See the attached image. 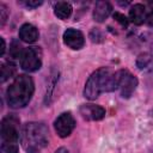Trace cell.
Returning a JSON list of instances; mask_svg holds the SVG:
<instances>
[{
    "label": "cell",
    "instance_id": "cell-1",
    "mask_svg": "<svg viewBox=\"0 0 153 153\" xmlns=\"http://www.w3.org/2000/svg\"><path fill=\"white\" fill-rule=\"evenodd\" d=\"M117 87V72H112L108 67H102L88 76L84 87V97L94 100L100 93L112 92Z\"/></svg>",
    "mask_w": 153,
    "mask_h": 153
},
{
    "label": "cell",
    "instance_id": "cell-2",
    "mask_svg": "<svg viewBox=\"0 0 153 153\" xmlns=\"http://www.w3.org/2000/svg\"><path fill=\"white\" fill-rule=\"evenodd\" d=\"M20 143L26 153H42L49 143L48 127L42 122H27L20 130Z\"/></svg>",
    "mask_w": 153,
    "mask_h": 153
},
{
    "label": "cell",
    "instance_id": "cell-3",
    "mask_svg": "<svg viewBox=\"0 0 153 153\" xmlns=\"http://www.w3.org/2000/svg\"><path fill=\"white\" fill-rule=\"evenodd\" d=\"M35 92V84L31 76L26 74H19L14 78L13 82L6 91L7 104L12 109L25 108Z\"/></svg>",
    "mask_w": 153,
    "mask_h": 153
},
{
    "label": "cell",
    "instance_id": "cell-4",
    "mask_svg": "<svg viewBox=\"0 0 153 153\" xmlns=\"http://www.w3.org/2000/svg\"><path fill=\"white\" fill-rule=\"evenodd\" d=\"M1 143H18L20 137L19 118L14 114H8L1 121Z\"/></svg>",
    "mask_w": 153,
    "mask_h": 153
},
{
    "label": "cell",
    "instance_id": "cell-5",
    "mask_svg": "<svg viewBox=\"0 0 153 153\" xmlns=\"http://www.w3.org/2000/svg\"><path fill=\"white\" fill-rule=\"evenodd\" d=\"M42 61H43L42 49L36 45L25 48L19 60L22 69L29 73L38 71L42 67Z\"/></svg>",
    "mask_w": 153,
    "mask_h": 153
},
{
    "label": "cell",
    "instance_id": "cell-6",
    "mask_svg": "<svg viewBox=\"0 0 153 153\" xmlns=\"http://www.w3.org/2000/svg\"><path fill=\"white\" fill-rule=\"evenodd\" d=\"M139 84L137 78L131 74L128 69L117 71V85L122 98H130Z\"/></svg>",
    "mask_w": 153,
    "mask_h": 153
},
{
    "label": "cell",
    "instance_id": "cell-7",
    "mask_svg": "<svg viewBox=\"0 0 153 153\" xmlns=\"http://www.w3.org/2000/svg\"><path fill=\"white\" fill-rule=\"evenodd\" d=\"M75 126H76L75 118L73 117V115L69 111L68 112H62L54 121V129H55L56 134L62 139L69 136L73 133Z\"/></svg>",
    "mask_w": 153,
    "mask_h": 153
},
{
    "label": "cell",
    "instance_id": "cell-8",
    "mask_svg": "<svg viewBox=\"0 0 153 153\" xmlns=\"http://www.w3.org/2000/svg\"><path fill=\"white\" fill-rule=\"evenodd\" d=\"M63 43L73 49V50H80L81 48H84L85 45V36L80 30L69 27L63 32Z\"/></svg>",
    "mask_w": 153,
    "mask_h": 153
},
{
    "label": "cell",
    "instance_id": "cell-9",
    "mask_svg": "<svg viewBox=\"0 0 153 153\" xmlns=\"http://www.w3.org/2000/svg\"><path fill=\"white\" fill-rule=\"evenodd\" d=\"M79 112L84 120L87 121H100L105 117V109L96 104H81Z\"/></svg>",
    "mask_w": 153,
    "mask_h": 153
},
{
    "label": "cell",
    "instance_id": "cell-10",
    "mask_svg": "<svg viewBox=\"0 0 153 153\" xmlns=\"http://www.w3.org/2000/svg\"><path fill=\"white\" fill-rule=\"evenodd\" d=\"M112 12V6L109 1H97L93 8V19L97 23H103Z\"/></svg>",
    "mask_w": 153,
    "mask_h": 153
},
{
    "label": "cell",
    "instance_id": "cell-11",
    "mask_svg": "<svg viewBox=\"0 0 153 153\" xmlns=\"http://www.w3.org/2000/svg\"><path fill=\"white\" fill-rule=\"evenodd\" d=\"M18 35H19V38H20L23 42H25V43H33V42H36V41L38 39V37H39L38 29H37L35 25L30 24V23L23 24V25L20 26V29H19Z\"/></svg>",
    "mask_w": 153,
    "mask_h": 153
},
{
    "label": "cell",
    "instance_id": "cell-12",
    "mask_svg": "<svg viewBox=\"0 0 153 153\" xmlns=\"http://www.w3.org/2000/svg\"><path fill=\"white\" fill-rule=\"evenodd\" d=\"M147 10L142 4H134L129 10V20L135 25H142L146 22Z\"/></svg>",
    "mask_w": 153,
    "mask_h": 153
},
{
    "label": "cell",
    "instance_id": "cell-13",
    "mask_svg": "<svg viewBox=\"0 0 153 153\" xmlns=\"http://www.w3.org/2000/svg\"><path fill=\"white\" fill-rule=\"evenodd\" d=\"M73 12V7L69 2H66V1H60L57 2L55 6H54V14L61 19V20H65V19H68L71 17Z\"/></svg>",
    "mask_w": 153,
    "mask_h": 153
},
{
    "label": "cell",
    "instance_id": "cell-14",
    "mask_svg": "<svg viewBox=\"0 0 153 153\" xmlns=\"http://www.w3.org/2000/svg\"><path fill=\"white\" fill-rule=\"evenodd\" d=\"M14 73H16V66H14V63L12 61L2 62L1 66H0V81L5 82L10 78H12V75Z\"/></svg>",
    "mask_w": 153,
    "mask_h": 153
},
{
    "label": "cell",
    "instance_id": "cell-15",
    "mask_svg": "<svg viewBox=\"0 0 153 153\" xmlns=\"http://www.w3.org/2000/svg\"><path fill=\"white\" fill-rule=\"evenodd\" d=\"M24 49L25 48H23L18 41L13 39L12 43H11V45H10V57L12 60H20Z\"/></svg>",
    "mask_w": 153,
    "mask_h": 153
},
{
    "label": "cell",
    "instance_id": "cell-16",
    "mask_svg": "<svg viewBox=\"0 0 153 153\" xmlns=\"http://www.w3.org/2000/svg\"><path fill=\"white\" fill-rule=\"evenodd\" d=\"M149 61H151V55L149 54H141L136 60V66L140 69H142L149 63Z\"/></svg>",
    "mask_w": 153,
    "mask_h": 153
},
{
    "label": "cell",
    "instance_id": "cell-17",
    "mask_svg": "<svg viewBox=\"0 0 153 153\" xmlns=\"http://www.w3.org/2000/svg\"><path fill=\"white\" fill-rule=\"evenodd\" d=\"M18 143H1V153H18Z\"/></svg>",
    "mask_w": 153,
    "mask_h": 153
},
{
    "label": "cell",
    "instance_id": "cell-18",
    "mask_svg": "<svg viewBox=\"0 0 153 153\" xmlns=\"http://www.w3.org/2000/svg\"><path fill=\"white\" fill-rule=\"evenodd\" d=\"M112 17H114V19H115L117 23L121 24V26H123V27H128L129 19H128L124 14H122V13H120V12H115V13L112 14Z\"/></svg>",
    "mask_w": 153,
    "mask_h": 153
},
{
    "label": "cell",
    "instance_id": "cell-19",
    "mask_svg": "<svg viewBox=\"0 0 153 153\" xmlns=\"http://www.w3.org/2000/svg\"><path fill=\"white\" fill-rule=\"evenodd\" d=\"M59 74L57 73H55L54 75H53V78L50 79V84H49V92H47L45 93V104H49L50 103V97H51V91H53V88H54V85L56 84V80L59 79V76H57Z\"/></svg>",
    "mask_w": 153,
    "mask_h": 153
},
{
    "label": "cell",
    "instance_id": "cell-20",
    "mask_svg": "<svg viewBox=\"0 0 153 153\" xmlns=\"http://www.w3.org/2000/svg\"><path fill=\"white\" fill-rule=\"evenodd\" d=\"M7 17H8V10H7L6 5L0 4V22H1L0 24H1V26L5 25V23L7 20Z\"/></svg>",
    "mask_w": 153,
    "mask_h": 153
},
{
    "label": "cell",
    "instance_id": "cell-21",
    "mask_svg": "<svg viewBox=\"0 0 153 153\" xmlns=\"http://www.w3.org/2000/svg\"><path fill=\"white\" fill-rule=\"evenodd\" d=\"M90 37H91L92 42H102V41H103V36H102V33L99 32V30H97V29H93V30L91 31Z\"/></svg>",
    "mask_w": 153,
    "mask_h": 153
},
{
    "label": "cell",
    "instance_id": "cell-22",
    "mask_svg": "<svg viewBox=\"0 0 153 153\" xmlns=\"http://www.w3.org/2000/svg\"><path fill=\"white\" fill-rule=\"evenodd\" d=\"M43 4L42 0H29V1H25V6H27L29 8H36L38 6H41Z\"/></svg>",
    "mask_w": 153,
    "mask_h": 153
},
{
    "label": "cell",
    "instance_id": "cell-23",
    "mask_svg": "<svg viewBox=\"0 0 153 153\" xmlns=\"http://www.w3.org/2000/svg\"><path fill=\"white\" fill-rule=\"evenodd\" d=\"M148 26H153V8H151L149 11H147L146 14V22H145Z\"/></svg>",
    "mask_w": 153,
    "mask_h": 153
},
{
    "label": "cell",
    "instance_id": "cell-24",
    "mask_svg": "<svg viewBox=\"0 0 153 153\" xmlns=\"http://www.w3.org/2000/svg\"><path fill=\"white\" fill-rule=\"evenodd\" d=\"M0 42H1V48H0V56L2 57L4 54H5V50H6V43H5V39L4 37H0Z\"/></svg>",
    "mask_w": 153,
    "mask_h": 153
},
{
    "label": "cell",
    "instance_id": "cell-25",
    "mask_svg": "<svg viewBox=\"0 0 153 153\" xmlns=\"http://www.w3.org/2000/svg\"><path fill=\"white\" fill-rule=\"evenodd\" d=\"M54 153H69V152H68L67 148H65V147H60V148H57Z\"/></svg>",
    "mask_w": 153,
    "mask_h": 153
},
{
    "label": "cell",
    "instance_id": "cell-26",
    "mask_svg": "<svg viewBox=\"0 0 153 153\" xmlns=\"http://www.w3.org/2000/svg\"><path fill=\"white\" fill-rule=\"evenodd\" d=\"M149 116H153V108L149 110Z\"/></svg>",
    "mask_w": 153,
    "mask_h": 153
}]
</instances>
